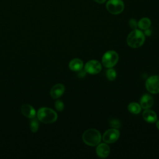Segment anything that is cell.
<instances>
[{
	"label": "cell",
	"instance_id": "cell-19",
	"mask_svg": "<svg viewBox=\"0 0 159 159\" xmlns=\"http://www.w3.org/2000/svg\"><path fill=\"white\" fill-rule=\"evenodd\" d=\"M55 107L58 111H62L64 109V104L60 100H57L55 103Z\"/></svg>",
	"mask_w": 159,
	"mask_h": 159
},
{
	"label": "cell",
	"instance_id": "cell-21",
	"mask_svg": "<svg viewBox=\"0 0 159 159\" xmlns=\"http://www.w3.org/2000/svg\"><path fill=\"white\" fill-rule=\"evenodd\" d=\"M129 25H130V28H132L133 29H137V22L134 19H130L129 20Z\"/></svg>",
	"mask_w": 159,
	"mask_h": 159
},
{
	"label": "cell",
	"instance_id": "cell-5",
	"mask_svg": "<svg viewBox=\"0 0 159 159\" xmlns=\"http://www.w3.org/2000/svg\"><path fill=\"white\" fill-rule=\"evenodd\" d=\"M106 9L112 14H119L124 9V4L121 0H109L106 3Z\"/></svg>",
	"mask_w": 159,
	"mask_h": 159
},
{
	"label": "cell",
	"instance_id": "cell-3",
	"mask_svg": "<svg viewBox=\"0 0 159 159\" xmlns=\"http://www.w3.org/2000/svg\"><path fill=\"white\" fill-rule=\"evenodd\" d=\"M55 111L48 107H41L37 112V119L43 123L51 124L57 119Z\"/></svg>",
	"mask_w": 159,
	"mask_h": 159
},
{
	"label": "cell",
	"instance_id": "cell-4",
	"mask_svg": "<svg viewBox=\"0 0 159 159\" xmlns=\"http://www.w3.org/2000/svg\"><path fill=\"white\" fill-rule=\"evenodd\" d=\"M119 60L118 53L114 50H109L104 53L102 57V63L104 67L109 68L114 66Z\"/></svg>",
	"mask_w": 159,
	"mask_h": 159
},
{
	"label": "cell",
	"instance_id": "cell-24",
	"mask_svg": "<svg viewBox=\"0 0 159 159\" xmlns=\"http://www.w3.org/2000/svg\"><path fill=\"white\" fill-rule=\"evenodd\" d=\"M156 127H157V128L159 130V120H157V122H156Z\"/></svg>",
	"mask_w": 159,
	"mask_h": 159
},
{
	"label": "cell",
	"instance_id": "cell-7",
	"mask_svg": "<svg viewBox=\"0 0 159 159\" xmlns=\"http://www.w3.org/2000/svg\"><path fill=\"white\" fill-rule=\"evenodd\" d=\"M120 135L119 130L117 129L112 128L107 130L102 135V140L106 143H112L116 142Z\"/></svg>",
	"mask_w": 159,
	"mask_h": 159
},
{
	"label": "cell",
	"instance_id": "cell-16",
	"mask_svg": "<svg viewBox=\"0 0 159 159\" xmlns=\"http://www.w3.org/2000/svg\"><path fill=\"white\" fill-rule=\"evenodd\" d=\"M141 106L139 104L133 102H130L128 105V110L129 111L134 114H138L141 111Z\"/></svg>",
	"mask_w": 159,
	"mask_h": 159
},
{
	"label": "cell",
	"instance_id": "cell-22",
	"mask_svg": "<svg viewBox=\"0 0 159 159\" xmlns=\"http://www.w3.org/2000/svg\"><path fill=\"white\" fill-rule=\"evenodd\" d=\"M143 34H144V35H147V36H150V35H151V34H152V32H151V30H150V29H145V33H143Z\"/></svg>",
	"mask_w": 159,
	"mask_h": 159
},
{
	"label": "cell",
	"instance_id": "cell-20",
	"mask_svg": "<svg viewBox=\"0 0 159 159\" xmlns=\"http://www.w3.org/2000/svg\"><path fill=\"white\" fill-rule=\"evenodd\" d=\"M110 124L113 127V128H115V129H119L120 126V122H119L118 120L117 119H112L110 121Z\"/></svg>",
	"mask_w": 159,
	"mask_h": 159
},
{
	"label": "cell",
	"instance_id": "cell-9",
	"mask_svg": "<svg viewBox=\"0 0 159 159\" xmlns=\"http://www.w3.org/2000/svg\"><path fill=\"white\" fill-rule=\"evenodd\" d=\"M96 152L99 158H106L110 153V147L106 143H99L97 145Z\"/></svg>",
	"mask_w": 159,
	"mask_h": 159
},
{
	"label": "cell",
	"instance_id": "cell-17",
	"mask_svg": "<svg viewBox=\"0 0 159 159\" xmlns=\"http://www.w3.org/2000/svg\"><path fill=\"white\" fill-rule=\"evenodd\" d=\"M29 126L32 132H36L38 130L39 126V122H38V120L35 117L30 118V120L29 122Z\"/></svg>",
	"mask_w": 159,
	"mask_h": 159
},
{
	"label": "cell",
	"instance_id": "cell-18",
	"mask_svg": "<svg viewBox=\"0 0 159 159\" xmlns=\"http://www.w3.org/2000/svg\"><path fill=\"white\" fill-rule=\"evenodd\" d=\"M117 76L116 70L112 68H109L106 71V77L109 81H114Z\"/></svg>",
	"mask_w": 159,
	"mask_h": 159
},
{
	"label": "cell",
	"instance_id": "cell-13",
	"mask_svg": "<svg viewBox=\"0 0 159 159\" xmlns=\"http://www.w3.org/2000/svg\"><path fill=\"white\" fill-rule=\"evenodd\" d=\"M20 111L24 116L29 119L34 117L36 114L34 107L29 104H23L20 107Z\"/></svg>",
	"mask_w": 159,
	"mask_h": 159
},
{
	"label": "cell",
	"instance_id": "cell-1",
	"mask_svg": "<svg viewBox=\"0 0 159 159\" xmlns=\"http://www.w3.org/2000/svg\"><path fill=\"white\" fill-rule=\"evenodd\" d=\"M101 133L95 129H89L84 132L82 135L83 141L89 146L98 145L101 140Z\"/></svg>",
	"mask_w": 159,
	"mask_h": 159
},
{
	"label": "cell",
	"instance_id": "cell-15",
	"mask_svg": "<svg viewBox=\"0 0 159 159\" xmlns=\"http://www.w3.org/2000/svg\"><path fill=\"white\" fill-rule=\"evenodd\" d=\"M151 25V20L147 17H143L140 19L137 23V26L142 30L148 29Z\"/></svg>",
	"mask_w": 159,
	"mask_h": 159
},
{
	"label": "cell",
	"instance_id": "cell-23",
	"mask_svg": "<svg viewBox=\"0 0 159 159\" xmlns=\"http://www.w3.org/2000/svg\"><path fill=\"white\" fill-rule=\"evenodd\" d=\"M95 2H98V3H100V4H102V3H104L106 0H93Z\"/></svg>",
	"mask_w": 159,
	"mask_h": 159
},
{
	"label": "cell",
	"instance_id": "cell-14",
	"mask_svg": "<svg viewBox=\"0 0 159 159\" xmlns=\"http://www.w3.org/2000/svg\"><path fill=\"white\" fill-rule=\"evenodd\" d=\"M83 67V62L80 58H73L69 63V68L71 71H78L82 70Z\"/></svg>",
	"mask_w": 159,
	"mask_h": 159
},
{
	"label": "cell",
	"instance_id": "cell-8",
	"mask_svg": "<svg viewBox=\"0 0 159 159\" xmlns=\"http://www.w3.org/2000/svg\"><path fill=\"white\" fill-rule=\"evenodd\" d=\"M102 70L101 63L95 60L88 61L84 65V71L91 75H96L99 73Z\"/></svg>",
	"mask_w": 159,
	"mask_h": 159
},
{
	"label": "cell",
	"instance_id": "cell-12",
	"mask_svg": "<svg viewBox=\"0 0 159 159\" xmlns=\"http://www.w3.org/2000/svg\"><path fill=\"white\" fill-rule=\"evenodd\" d=\"M142 117L148 123H154L157 120V115L152 110L146 109L142 113Z\"/></svg>",
	"mask_w": 159,
	"mask_h": 159
},
{
	"label": "cell",
	"instance_id": "cell-10",
	"mask_svg": "<svg viewBox=\"0 0 159 159\" xmlns=\"http://www.w3.org/2000/svg\"><path fill=\"white\" fill-rule=\"evenodd\" d=\"M65 88L62 84H55L50 89V94L53 99H58L61 97L65 92Z\"/></svg>",
	"mask_w": 159,
	"mask_h": 159
},
{
	"label": "cell",
	"instance_id": "cell-6",
	"mask_svg": "<svg viewBox=\"0 0 159 159\" xmlns=\"http://www.w3.org/2000/svg\"><path fill=\"white\" fill-rule=\"evenodd\" d=\"M145 87L150 93H159V75H153L148 77L145 82Z\"/></svg>",
	"mask_w": 159,
	"mask_h": 159
},
{
	"label": "cell",
	"instance_id": "cell-2",
	"mask_svg": "<svg viewBox=\"0 0 159 159\" xmlns=\"http://www.w3.org/2000/svg\"><path fill=\"white\" fill-rule=\"evenodd\" d=\"M145 35L140 30L134 29L129 33L127 37V43L132 48H139L141 47L145 42Z\"/></svg>",
	"mask_w": 159,
	"mask_h": 159
},
{
	"label": "cell",
	"instance_id": "cell-11",
	"mask_svg": "<svg viewBox=\"0 0 159 159\" xmlns=\"http://www.w3.org/2000/svg\"><path fill=\"white\" fill-rule=\"evenodd\" d=\"M154 102L153 98L152 96L148 94H143L140 101V105L143 109H149L150 108Z\"/></svg>",
	"mask_w": 159,
	"mask_h": 159
}]
</instances>
